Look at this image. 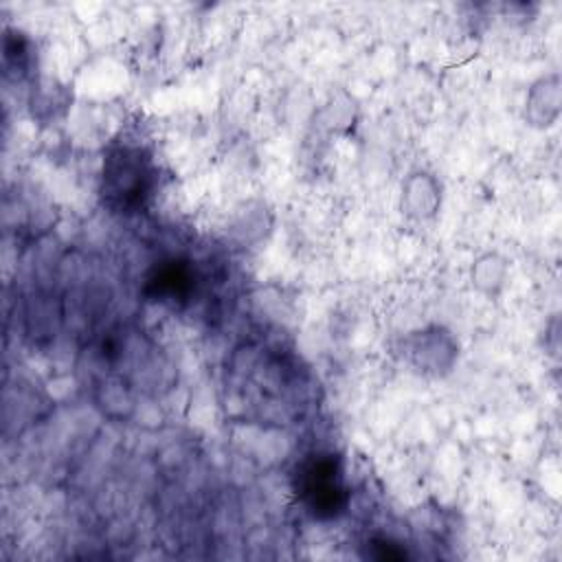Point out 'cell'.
<instances>
[{
    "label": "cell",
    "instance_id": "1",
    "mask_svg": "<svg viewBox=\"0 0 562 562\" xmlns=\"http://www.w3.org/2000/svg\"><path fill=\"white\" fill-rule=\"evenodd\" d=\"M158 180L151 154L134 143L114 145L101 167L99 195L114 213H134L147 204Z\"/></svg>",
    "mask_w": 562,
    "mask_h": 562
},
{
    "label": "cell",
    "instance_id": "2",
    "mask_svg": "<svg viewBox=\"0 0 562 562\" xmlns=\"http://www.w3.org/2000/svg\"><path fill=\"white\" fill-rule=\"evenodd\" d=\"M294 490L305 512L318 520L340 516L349 501L342 468L334 454L307 457L294 474Z\"/></svg>",
    "mask_w": 562,
    "mask_h": 562
},
{
    "label": "cell",
    "instance_id": "3",
    "mask_svg": "<svg viewBox=\"0 0 562 562\" xmlns=\"http://www.w3.org/2000/svg\"><path fill=\"white\" fill-rule=\"evenodd\" d=\"M404 362L426 378L448 375L459 360V340L443 325H426L404 336L402 340Z\"/></svg>",
    "mask_w": 562,
    "mask_h": 562
},
{
    "label": "cell",
    "instance_id": "4",
    "mask_svg": "<svg viewBox=\"0 0 562 562\" xmlns=\"http://www.w3.org/2000/svg\"><path fill=\"white\" fill-rule=\"evenodd\" d=\"M441 182L426 169H415L402 180L400 209L413 222H428L441 209Z\"/></svg>",
    "mask_w": 562,
    "mask_h": 562
},
{
    "label": "cell",
    "instance_id": "5",
    "mask_svg": "<svg viewBox=\"0 0 562 562\" xmlns=\"http://www.w3.org/2000/svg\"><path fill=\"white\" fill-rule=\"evenodd\" d=\"M195 290V272L191 263L180 259H169L158 263L147 277L145 294H149L158 303L167 305H184Z\"/></svg>",
    "mask_w": 562,
    "mask_h": 562
},
{
    "label": "cell",
    "instance_id": "6",
    "mask_svg": "<svg viewBox=\"0 0 562 562\" xmlns=\"http://www.w3.org/2000/svg\"><path fill=\"white\" fill-rule=\"evenodd\" d=\"M562 112V83L558 72L540 75L525 97V121L533 130H549L558 123Z\"/></svg>",
    "mask_w": 562,
    "mask_h": 562
},
{
    "label": "cell",
    "instance_id": "7",
    "mask_svg": "<svg viewBox=\"0 0 562 562\" xmlns=\"http://www.w3.org/2000/svg\"><path fill=\"white\" fill-rule=\"evenodd\" d=\"M507 281H509V261L496 250L481 252L470 266V283L483 296H490V299L498 296L507 285Z\"/></svg>",
    "mask_w": 562,
    "mask_h": 562
},
{
    "label": "cell",
    "instance_id": "8",
    "mask_svg": "<svg viewBox=\"0 0 562 562\" xmlns=\"http://www.w3.org/2000/svg\"><path fill=\"white\" fill-rule=\"evenodd\" d=\"M2 64H4L7 77H13V79L26 77V72L33 64V55H31V42L26 40L24 33L11 31V29L4 31Z\"/></svg>",
    "mask_w": 562,
    "mask_h": 562
}]
</instances>
